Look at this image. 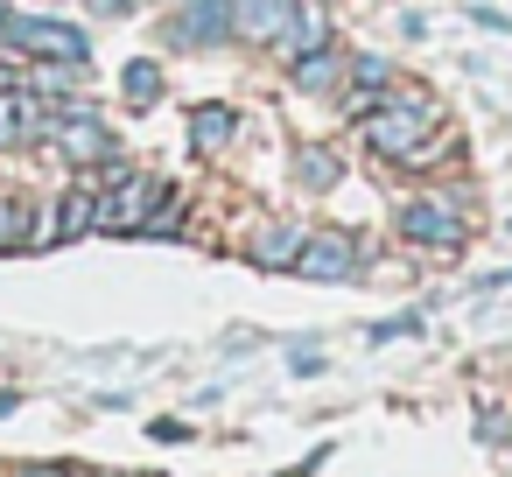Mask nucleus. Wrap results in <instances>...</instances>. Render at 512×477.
I'll return each mask as SVG.
<instances>
[{"label": "nucleus", "instance_id": "21", "mask_svg": "<svg viewBox=\"0 0 512 477\" xmlns=\"http://www.w3.org/2000/svg\"><path fill=\"white\" fill-rule=\"evenodd\" d=\"M8 477H71V470H57V463H22V470H8Z\"/></svg>", "mask_w": 512, "mask_h": 477}, {"label": "nucleus", "instance_id": "12", "mask_svg": "<svg viewBox=\"0 0 512 477\" xmlns=\"http://www.w3.org/2000/svg\"><path fill=\"white\" fill-rule=\"evenodd\" d=\"M295 253H302V232H295V225H267V232L253 239V267H281V274H295Z\"/></svg>", "mask_w": 512, "mask_h": 477}, {"label": "nucleus", "instance_id": "11", "mask_svg": "<svg viewBox=\"0 0 512 477\" xmlns=\"http://www.w3.org/2000/svg\"><path fill=\"white\" fill-rule=\"evenodd\" d=\"M232 134H239V113H232V106H197V113H190V141H197L204 155H218Z\"/></svg>", "mask_w": 512, "mask_h": 477}, {"label": "nucleus", "instance_id": "15", "mask_svg": "<svg viewBox=\"0 0 512 477\" xmlns=\"http://www.w3.org/2000/svg\"><path fill=\"white\" fill-rule=\"evenodd\" d=\"M141 232H148V239H176V232H183V190H162V204L141 218Z\"/></svg>", "mask_w": 512, "mask_h": 477}, {"label": "nucleus", "instance_id": "19", "mask_svg": "<svg viewBox=\"0 0 512 477\" xmlns=\"http://www.w3.org/2000/svg\"><path fill=\"white\" fill-rule=\"evenodd\" d=\"M470 22H477V29H498V36H512V15H498V8H470Z\"/></svg>", "mask_w": 512, "mask_h": 477}, {"label": "nucleus", "instance_id": "9", "mask_svg": "<svg viewBox=\"0 0 512 477\" xmlns=\"http://www.w3.org/2000/svg\"><path fill=\"white\" fill-rule=\"evenodd\" d=\"M288 8H295V0H232V36H246V43H274L281 22H288Z\"/></svg>", "mask_w": 512, "mask_h": 477}, {"label": "nucleus", "instance_id": "4", "mask_svg": "<svg viewBox=\"0 0 512 477\" xmlns=\"http://www.w3.org/2000/svg\"><path fill=\"white\" fill-rule=\"evenodd\" d=\"M400 232H407L414 246L449 253V246H463V211H456L449 197H414V204H400Z\"/></svg>", "mask_w": 512, "mask_h": 477}, {"label": "nucleus", "instance_id": "6", "mask_svg": "<svg viewBox=\"0 0 512 477\" xmlns=\"http://www.w3.org/2000/svg\"><path fill=\"white\" fill-rule=\"evenodd\" d=\"M169 43L176 50H218V43H232V0H183L176 22H169Z\"/></svg>", "mask_w": 512, "mask_h": 477}, {"label": "nucleus", "instance_id": "20", "mask_svg": "<svg viewBox=\"0 0 512 477\" xmlns=\"http://www.w3.org/2000/svg\"><path fill=\"white\" fill-rule=\"evenodd\" d=\"M148 435H155V442H183L190 428H183V421H148Z\"/></svg>", "mask_w": 512, "mask_h": 477}, {"label": "nucleus", "instance_id": "16", "mask_svg": "<svg viewBox=\"0 0 512 477\" xmlns=\"http://www.w3.org/2000/svg\"><path fill=\"white\" fill-rule=\"evenodd\" d=\"M351 78H358V85H372V92H379V85H386V78H393V64H386V57H372V50H365V57H351Z\"/></svg>", "mask_w": 512, "mask_h": 477}, {"label": "nucleus", "instance_id": "3", "mask_svg": "<svg viewBox=\"0 0 512 477\" xmlns=\"http://www.w3.org/2000/svg\"><path fill=\"white\" fill-rule=\"evenodd\" d=\"M85 232H99V176H78V183L57 197V211H50V225L36 232V246H71V239H85Z\"/></svg>", "mask_w": 512, "mask_h": 477}, {"label": "nucleus", "instance_id": "13", "mask_svg": "<svg viewBox=\"0 0 512 477\" xmlns=\"http://www.w3.org/2000/svg\"><path fill=\"white\" fill-rule=\"evenodd\" d=\"M120 92H127V106H134V113H148V106L162 99V71H155L148 57H134V64L120 71Z\"/></svg>", "mask_w": 512, "mask_h": 477}, {"label": "nucleus", "instance_id": "8", "mask_svg": "<svg viewBox=\"0 0 512 477\" xmlns=\"http://www.w3.org/2000/svg\"><path fill=\"white\" fill-rule=\"evenodd\" d=\"M274 43H281V57H288V64H295V57H309V50H323V43H330V29H323V8H316V0H295Z\"/></svg>", "mask_w": 512, "mask_h": 477}, {"label": "nucleus", "instance_id": "18", "mask_svg": "<svg viewBox=\"0 0 512 477\" xmlns=\"http://www.w3.org/2000/svg\"><path fill=\"white\" fill-rule=\"evenodd\" d=\"M414 330H421V316H393V323H379V330H372V337H379V344H386V337H414Z\"/></svg>", "mask_w": 512, "mask_h": 477}, {"label": "nucleus", "instance_id": "25", "mask_svg": "<svg viewBox=\"0 0 512 477\" xmlns=\"http://www.w3.org/2000/svg\"><path fill=\"white\" fill-rule=\"evenodd\" d=\"M0 22H8V0H0Z\"/></svg>", "mask_w": 512, "mask_h": 477}, {"label": "nucleus", "instance_id": "23", "mask_svg": "<svg viewBox=\"0 0 512 477\" xmlns=\"http://www.w3.org/2000/svg\"><path fill=\"white\" fill-rule=\"evenodd\" d=\"M8 85H15V78H8V71H0V92H8Z\"/></svg>", "mask_w": 512, "mask_h": 477}, {"label": "nucleus", "instance_id": "2", "mask_svg": "<svg viewBox=\"0 0 512 477\" xmlns=\"http://www.w3.org/2000/svg\"><path fill=\"white\" fill-rule=\"evenodd\" d=\"M50 141H57V155L71 169H99V162L120 155V141L106 134V120L92 106H78V99H50Z\"/></svg>", "mask_w": 512, "mask_h": 477}, {"label": "nucleus", "instance_id": "5", "mask_svg": "<svg viewBox=\"0 0 512 477\" xmlns=\"http://www.w3.org/2000/svg\"><path fill=\"white\" fill-rule=\"evenodd\" d=\"M358 267H365V246L351 232H316L295 253V274H309V281H351Z\"/></svg>", "mask_w": 512, "mask_h": 477}, {"label": "nucleus", "instance_id": "17", "mask_svg": "<svg viewBox=\"0 0 512 477\" xmlns=\"http://www.w3.org/2000/svg\"><path fill=\"white\" fill-rule=\"evenodd\" d=\"M288 372H295V379H316V372H323V351H316V344H295V351H288Z\"/></svg>", "mask_w": 512, "mask_h": 477}, {"label": "nucleus", "instance_id": "10", "mask_svg": "<svg viewBox=\"0 0 512 477\" xmlns=\"http://www.w3.org/2000/svg\"><path fill=\"white\" fill-rule=\"evenodd\" d=\"M337 78H344V57L330 43L309 50V57H295V92H337Z\"/></svg>", "mask_w": 512, "mask_h": 477}, {"label": "nucleus", "instance_id": "7", "mask_svg": "<svg viewBox=\"0 0 512 477\" xmlns=\"http://www.w3.org/2000/svg\"><path fill=\"white\" fill-rule=\"evenodd\" d=\"M50 127V99L43 92H0V155H15V148H29L36 134Z\"/></svg>", "mask_w": 512, "mask_h": 477}, {"label": "nucleus", "instance_id": "24", "mask_svg": "<svg viewBox=\"0 0 512 477\" xmlns=\"http://www.w3.org/2000/svg\"><path fill=\"white\" fill-rule=\"evenodd\" d=\"M71 477H99V470H71Z\"/></svg>", "mask_w": 512, "mask_h": 477}, {"label": "nucleus", "instance_id": "1", "mask_svg": "<svg viewBox=\"0 0 512 477\" xmlns=\"http://www.w3.org/2000/svg\"><path fill=\"white\" fill-rule=\"evenodd\" d=\"M358 127H365V148H372V155H386V162H414V155L428 148V134L442 127V113H435L428 92H393V99H379Z\"/></svg>", "mask_w": 512, "mask_h": 477}, {"label": "nucleus", "instance_id": "14", "mask_svg": "<svg viewBox=\"0 0 512 477\" xmlns=\"http://www.w3.org/2000/svg\"><path fill=\"white\" fill-rule=\"evenodd\" d=\"M295 176H302V190H330L337 183V155L330 148H302L295 155Z\"/></svg>", "mask_w": 512, "mask_h": 477}, {"label": "nucleus", "instance_id": "22", "mask_svg": "<svg viewBox=\"0 0 512 477\" xmlns=\"http://www.w3.org/2000/svg\"><path fill=\"white\" fill-rule=\"evenodd\" d=\"M484 288H512V267H498V274H484Z\"/></svg>", "mask_w": 512, "mask_h": 477}]
</instances>
